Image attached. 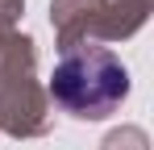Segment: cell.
I'll use <instances>...</instances> for the list:
<instances>
[{
	"label": "cell",
	"mask_w": 154,
	"mask_h": 150,
	"mask_svg": "<svg viewBox=\"0 0 154 150\" xmlns=\"http://www.w3.org/2000/svg\"><path fill=\"white\" fill-rule=\"evenodd\" d=\"M33 71H38V42L21 29L0 33V83L17 79V75H33Z\"/></svg>",
	"instance_id": "4"
},
{
	"label": "cell",
	"mask_w": 154,
	"mask_h": 150,
	"mask_svg": "<svg viewBox=\"0 0 154 150\" xmlns=\"http://www.w3.org/2000/svg\"><path fill=\"white\" fill-rule=\"evenodd\" d=\"M50 25L58 50H75L88 42H104L108 29V0H50Z\"/></svg>",
	"instance_id": "3"
},
{
	"label": "cell",
	"mask_w": 154,
	"mask_h": 150,
	"mask_svg": "<svg viewBox=\"0 0 154 150\" xmlns=\"http://www.w3.org/2000/svg\"><path fill=\"white\" fill-rule=\"evenodd\" d=\"M50 125V100L33 75H17L0 83V133H8L13 142H25V138H46Z\"/></svg>",
	"instance_id": "2"
},
{
	"label": "cell",
	"mask_w": 154,
	"mask_h": 150,
	"mask_svg": "<svg viewBox=\"0 0 154 150\" xmlns=\"http://www.w3.org/2000/svg\"><path fill=\"white\" fill-rule=\"evenodd\" d=\"M100 150H150V138H146L142 125H121V129L104 133Z\"/></svg>",
	"instance_id": "6"
},
{
	"label": "cell",
	"mask_w": 154,
	"mask_h": 150,
	"mask_svg": "<svg viewBox=\"0 0 154 150\" xmlns=\"http://www.w3.org/2000/svg\"><path fill=\"white\" fill-rule=\"evenodd\" d=\"M154 0H108V29H104V42H125L133 38L142 25L150 21Z\"/></svg>",
	"instance_id": "5"
},
{
	"label": "cell",
	"mask_w": 154,
	"mask_h": 150,
	"mask_svg": "<svg viewBox=\"0 0 154 150\" xmlns=\"http://www.w3.org/2000/svg\"><path fill=\"white\" fill-rule=\"evenodd\" d=\"M46 100L75 121H104L129 100V67L121 63V54L96 42L63 50L46 83Z\"/></svg>",
	"instance_id": "1"
},
{
	"label": "cell",
	"mask_w": 154,
	"mask_h": 150,
	"mask_svg": "<svg viewBox=\"0 0 154 150\" xmlns=\"http://www.w3.org/2000/svg\"><path fill=\"white\" fill-rule=\"evenodd\" d=\"M21 13H25V0H0V33H8L21 21Z\"/></svg>",
	"instance_id": "7"
}]
</instances>
